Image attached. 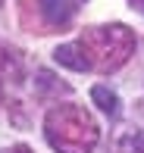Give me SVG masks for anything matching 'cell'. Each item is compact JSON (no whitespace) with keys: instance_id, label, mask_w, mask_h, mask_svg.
Segmentation results:
<instances>
[{"instance_id":"30bf717a","label":"cell","mask_w":144,"mask_h":153,"mask_svg":"<svg viewBox=\"0 0 144 153\" xmlns=\"http://www.w3.org/2000/svg\"><path fill=\"white\" fill-rule=\"evenodd\" d=\"M128 3H132V10H138L141 16H144V0H128Z\"/></svg>"},{"instance_id":"277c9868","label":"cell","mask_w":144,"mask_h":153,"mask_svg":"<svg viewBox=\"0 0 144 153\" xmlns=\"http://www.w3.org/2000/svg\"><path fill=\"white\" fill-rule=\"evenodd\" d=\"M10 78V81H22L25 78V69H22V53L16 47L3 44L0 41V81Z\"/></svg>"},{"instance_id":"52a82bcc","label":"cell","mask_w":144,"mask_h":153,"mask_svg":"<svg viewBox=\"0 0 144 153\" xmlns=\"http://www.w3.org/2000/svg\"><path fill=\"white\" fill-rule=\"evenodd\" d=\"M35 88L41 97H60V94H72V88L66 85V81H60L53 72H47V69H38L35 75Z\"/></svg>"},{"instance_id":"ba28073f","label":"cell","mask_w":144,"mask_h":153,"mask_svg":"<svg viewBox=\"0 0 144 153\" xmlns=\"http://www.w3.org/2000/svg\"><path fill=\"white\" fill-rule=\"evenodd\" d=\"M132 141H135V153H144V128L138 134H132Z\"/></svg>"},{"instance_id":"9c48e42d","label":"cell","mask_w":144,"mask_h":153,"mask_svg":"<svg viewBox=\"0 0 144 153\" xmlns=\"http://www.w3.org/2000/svg\"><path fill=\"white\" fill-rule=\"evenodd\" d=\"M3 153H35L28 147V144H16V147H10V150H3Z\"/></svg>"},{"instance_id":"5b68a950","label":"cell","mask_w":144,"mask_h":153,"mask_svg":"<svg viewBox=\"0 0 144 153\" xmlns=\"http://www.w3.org/2000/svg\"><path fill=\"white\" fill-rule=\"evenodd\" d=\"M53 62L63 66V69H72V72H88V69H91L85 50H81L78 44H60L57 50H53Z\"/></svg>"},{"instance_id":"7c38bea8","label":"cell","mask_w":144,"mask_h":153,"mask_svg":"<svg viewBox=\"0 0 144 153\" xmlns=\"http://www.w3.org/2000/svg\"><path fill=\"white\" fill-rule=\"evenodd\" d=\"M0 6H3V0H0Z\"/></svg>"},{"instance_id":"8fae6325","label":"cell","mask_w":144,"mask_h":153,"mask_svg":"<svg viewBox=\"0 0 144 153\" xmlns=\"http://www.w3.org/2000/svg\"><path fill=\"white\" fill-rule=\"evenodd\" d=\"M0 100H3V91H0Z\"/></svg>"},{"instance_id":"7a4b0ae2","label":"cell","mask_w":144,"mask_h":153,"mask_svg":"<svg viewBox=\"0 0 144 153\" xmlns=\"http://www.w3.org/2000/svg\"><path fill=\"white\" fill-rule=\"evenodd\" d=\"M78 47L85 50L88 66L94 72H116L119 66H125L128 56L135 53V34L128 25L113 22V25H94V28L81 31Z\"/></svg>"},{"instance_id":"8992f818","label":"cell","mask_w":144,"mask_h":153,"mask_svg":"<svg viewBox=\"0 0 144 153\" xmlns=\"http://www.w3.org/2000/svg\"><path fill=\"white\" fill-rule=\"evenodd\" d=\"M91 103L100 109V113H107L110 119H116L119 109H122V106H119V94L110 91L107 85H94V88H91Z\"/></svg>"},{"instance_id":"6da1fadb","label":"cell","mask_w":144,"mask_h":153,"mask_svg":"<svg viewBox=\"0 0 144 153\" xmlns=\"http://www.w3.org/2000/svg\"><path fill=\"white\" fill-rule=\"evenodd\" d=\"M44 137L57 153H91L100 141V128L85 106L60 103L44 116Z\"/></svg>"},{"instance_id":"3957f363","label":"cell","mask_w":144,"mask_h":153,"mask_svg":"<svg viewBox=\"0 0 144 153\" xmlns=\"http://www.w3.org/2000/svg\"><path fill=\"white\" fill-rule=\"evenodd\" d=\"M38 10L50 28H66L75 13V3L72 0H38Z\"/></svg>"}]
</instances>
